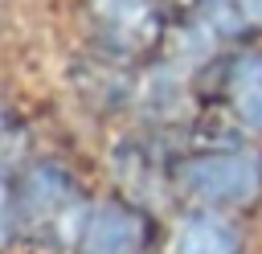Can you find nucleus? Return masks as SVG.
<instances>
[{"mask_svg":"<svg viewBox=\"0 0 262 254\" xmlns=\"http://www.w3.org/2000/svg\"><path fill=\"white\" fill-rule=\"evenodd\" d=\"M205 25L221 37L262 33V0H205Z\"/></svg>","mask_w":262,"mask_h":254,"instance_id":"5","label":"nucleus"},{"mask_svg":"<svg viewBox=\"0 0 262 254\" xmlns=\"http://www.w3.org/2000/svg\"><path fill=\"white\" fill-rule=\"evenodd\" d=\"M237 234L217 213H192L176 229V254H237Z\"/></svg>","mask_w":262,"mask_h":254,"instance_id":"3","label":"nucleus"},{"mask_svg":"<svg viewBox=\"0 0 262 254\" xmlns=\"http://www.w3.org/2000/svg\"><path fill=\"white\" fill-rule=\"evenodd\" d=\"M4 213L8 209H4V188H0V238H4Z\"/></svg>","mask_w":262,"mask_h":254,"instance_id":"7","label":"nucleus"},{"mask_svg":"<svg viewBox=\"0 0 262 254\" xmlns=\"http://www.w3.org/2000/svg\"><path fill=\"white\" fill-rule=\"evenodd\" d=\"M147 250V221L127 205H98L82 229L78 254H143Z\"/></svg>","mask_w":262,"mask_h":254,"instance_id":"2","label":"nucleus"},{"mask_svg":"<svg viewBox=\"0 0 262 254\" xmlns=\"http://www.w3.org/2000/svg\"><path fill=\"white\" fill-rule=\"evenodd\" d=\"M98 12H102V20H106L119 37H127V41H143V37H151V29H156V8H151V0H98Z\"/></svg>","mask_w":262,"mask_h":254,"instance_id":"6","label":"nucleus"},{"mask_svg":"<svg viewBox=\"0 0 262 254\" xmlns=\"http://www.w3.org/2000/svg\"><path fill=\"white\" fill-rule=\"evenodd\" d=\"M180 184L209 209L250 205L262 193V160L254 152H205L180 168Z\"/></svg>","mask_w":262,"mask_h":254,"instance_id":"1","label":"nucleus"},{"mask_svg":"<svg viewBox=\"0 0 262 254\" xmlns=\"http://www.w3.org/2000/svg\"><path fill=\"white\" fill-rule=\"evenodd\" d=\"M229 107L250 127L262 131V53H242L229 70Z\"/></svg>","mask_w":262,"mask_h":254,"instance_id":"4","label":"nucleus"}]
</instances>
